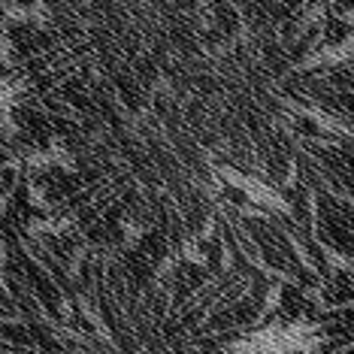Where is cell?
<instances>
[{"instance_id":"cell-1","label":"cell","mask_w":354,"mask_h":354,"mask_svg":"<svg viewBox=\"0 0 354 354\" xmlns=\"http://www.w3.org/2000/svg\"><path fill=\"white\" fill-rule=\"evenodd\" d=\"M312 233L330 261L354 267V200L312 188Z\"/></svg>"},{"instance_id":"cell-2","label":"cell","mask_w":354,"mask_h":354,"mask_svg":"<svg viewBox=\"0 0 354 354\" xmlns=\"http://www.w3.org/2000/svg\"><path fill=\"white\" fill-rule=\"evenodd\" d=\"M348 354H354V348H351V351H348Z\"/></svg>"},{"instance_id":"cell-3","label":"cell","mask_w":354,"mask_h":354,"mask_svg":"<svg viewBox=\"0 0 354 354\" xmlns=\"http://www.w3.org/2000/svg\"><path fill=\"white\" fill-rule=\"evenodd\" d=\"M0 167H6V164H0Z\"/></svg>"}]
</instances>
